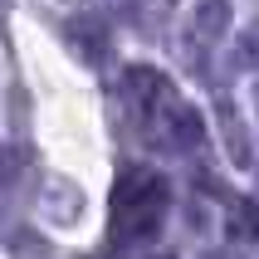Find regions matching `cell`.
Returning a JSON list of instances; mask_svg holds the SVG:
<instances>
[{"label": "cell", "instance_id": "6da1fadb", "mask_svg": "<svg viewBox=\"0 0 259 259\" xmlns=\"http://www.w3.org/2000/svg\"><path fill=\"white\" fill-rule=\"evenodd\" d=\"M161 205H166V186H161V176L137 171V176H127V181L117 186V210H113V220H117V230H122V235H147L161 220Z\"/></svg>", "mask_w": 259, "mask_h": 259}, {"label": "cell", "instance_id": "7a4b0ae2", "mask_svg": "<svg viewBox=\"0 0 259 259\" xmlns=\"http://www.w3.org/2000/svg\"><path fill=\"white\" fill-rule=\"evenodd\" d=\"M191 29H196L201 39H220V34L230 29V5H225V0H201L196 15H191Z\"/></svg>", "mask_w": 259, "mask_h": 259}, {"label": "cell", "instance_id": "3957f363", "mask_svg": "<svg viewBox=\"0 0 259 259\" xmlns=\"http://www.w3.org/2000/svg\"><path fill=\"white\" fill-rule=\"evenodd\" d=\"M240 64H245V69H259V25H249L245 34H240Z\"/></svg>", "mask_w": 259, "mask_h": 259}]
</instances>
